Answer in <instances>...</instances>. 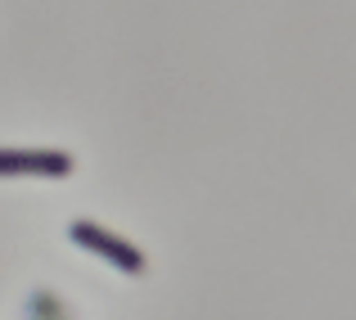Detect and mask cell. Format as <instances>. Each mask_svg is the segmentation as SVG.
<instances>
[{
  "label": "cell",
  "mask_w": 356,
  "mask_h": 320,
  "mask_svg": "<svg viewBox=\"0 0 356 320\" xmlns=\"http://www.w3.org/2000/svg\"><path fill=\"white\" fill-rule=\"evenodd\" d=\"M68 234L81 243V248H90L95 257H104V262H113L118 271H127V275H140V271L149 266V257L136 248V243L122 239L118 230H108V225H99V221H86V216H81V221L68 225Z\"/></svg>",
  "instance_id": "1"
},
{
  "label": "cell",
  "mask_w": 356,
  "mask_h": 320,
  "mask_svg": "<svg viewBox=\"0 0 356 320\" xmlns=\"http://www.w3.org/2000/svg\"><path fill=\"white\" fill-rule=\"evenodd\" d=\"M68 176L72 172V154L59 149H0V176Z\"/></svg>",
  "instance_id": "2"
}]
</instances>
